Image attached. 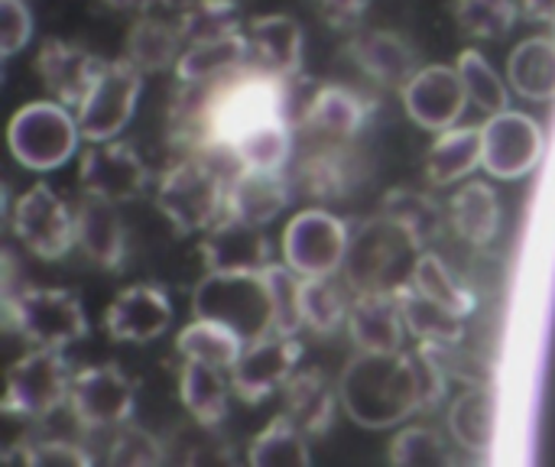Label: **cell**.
Returning a JSON list of instances; mask_svg holds the SVG:
<instances>
[{
    "mask_svg": "<svg viewBox=\"0 0 555 467\" xmlns=\"http://www.w3.org/2000/svg\"><path fill=\"white\" fill-rule=\"evenodd\" d=\"M78 140H81L78 117H72V107L52 98L23 104L7 130L13 159L33 172H49L65 166L75 156Z\"/></svg>",
    "mask_w": 555,
    "mask_h": 467,
    "instance_id": "8992f818",
    "label": "cell"
},
{
    "mask_svg": "<svg viewBox=\"0 0 555 467\" xmlns=\"http://www.w3.org/2000/svg\"><path fill=\"white\" fill-rule=\"evenodd\" d=\"M33 36V13L26 0H0V49L3 55H16Z\"/></svg>",
    "mask_w": 555,
    "mask_h": 467,
    "instance_id": "f907efd6",
    "label": "cell"
},
{
    "mask_svg": "<svg viewBox=\"0 0 555 467\" xmlns=\"http://www.w3.org/2000/svg\"><path fill=\"white\" fill-rule=\"evenodd\" d=\"M306 176V192L319 195V198H338L348 192V185H354V172H351V159L345 153V143H332L328 150H319L315 156H309V163L302 166Z\"/></svg>",
    "mask_w": 555,
    "mask_h": 467,
    "instance_id": "f6af8a7d",
    "label": "cell"
},
{
    "mask_svg": "<svg viewBox=\"0 0 555 467\" xmlns=\"http://www.w3.org/2000/svg\"><path fill=\"white\" fill-rule=\"evenodd\" d=\"M478 166H485L481 127L455 124L436 133V143L429 146V156H426V179L433 185H455L468 179Z\"/></svg>",
    "mask_w": 555,
    "mask_h": 467,
    "instance_id": "83f0119b",
    "label": "cell"
},
{
    "mask_svg": "<svg viewBox=\"0 0 555 467\" xmlns=\"http://www.w3.org/2000/svg\"><path fill=\"white\" fill-rule=\"evenodd\" d=\"M410 283H413L423 296L436 299L439 306H446L449 312H455V315H462V319H468V315L475 312V296H472V289L462 286L459 276L449 270V263H446L439 254H433V250H423V254H420Z\"/></svg>",
    "mask_w": 555,
    "mask_h": 467,
    "instance_id": "f35d334b",
    "label": "cell"
},
{
    "mask_svg": "<svg viewBox=\"0 0 555 467\" xmlns=\"http://www.w3.org/2000/svg\"><path fill=\"white\" fill-rule=\"evenodd\" d=\"M517 3L527 20H537V23L555 20V0H517Z\"/></svg>",
    "mask_w": 555,
    "mask_h": 467,
    "instance_id": "f5cc1de1",
    "label": "cell"
},
{
    "mask_svg": "<svg viewBox=\"0 0 555 467\" xmlns=\"http://www.w3.org/2000/svg\"><path fill=\"white\" fill-rule=\"evenodd\" d=\"M247 462L254 467H309L312 465L309 436L286 413L273 416L270 426L250 442Z\"/></svg>",
    "mask_w": 555,
    "mask_h": 467,
    "instance_id": "8d00e7d4",
    "label": "cell"
},
{
    "mask_svg": "<svg viewBox=\"0 0 555 467\" xmlns=\"http://www.w3.org/2000/svg\"><path fill=\"white\" fill-rule=\"evenodd\" d=\"M481 146H485V169L501 182H514L540 166L546 140L530 114L507 107L481 124Z\"/></svg>",
    "mask_w": 555,
    "mask_h": 467,
    "instance_id": "8fae6325",
    "label": "cell"
},
{
    "mask_svg": "<svg viewBox=\"0 0 555 467\" xmlns=\"http://www.w3.org/2000/svg\"><path fill=\"white\" fill-rule=\"evenodd\" d=\"M72 371L59 348H36L23 354L7 371L3 416L13 419H46L55 410L68 406Z\"/></svg>",
    "mask_w": 555,
    "mask_h": 467,
    "instance_id": "ba28073f",
    "label": "cell"
},
{
    "mask_svg": "<svg viewBox=\"0 0 555 467\" xmlns=\"http://www.w3.org/2000/svg\"><path fill=\"white\" fill-rule=\"evenodd\" d=\"M400 94L410 120L429 133L455 127L468 107V91L462 85L459 68L452 65H423Z\"/></svg>",
    "mask_w": 555,
    "mask_h": 467,
    "instance_id": "2e32d148",
    "label": "cell"
},
{
    "mask_svg": "<svg viewBox=\"0 0 555 467\" xmlns=\"http://www.w3.org/2000/svg\"><path fill=\"white\" fill-rule=\"evenodd\" d=\"M13 234L39 260H62L75 247V211L46 182H36L13 205Z\"/></svg>",
    "mask_w": 555,
    "mask_h": 467,
    "instance_id": "7c38bea8",
    "label": "cell"
},
{
    "mask_svg": "<svg viewBox=\"0 0 555 467\" xmlns=\"http://www.w3.org/2000/svg\"><path fill=\"white\" fill-rule=\"evenodd\" d=\"M286 81L247 62L244 68L208 85V104L202 114V140L205 146L231 150L270 120L286 117Z\"/></svg>",
    "mask_w": 555,
    "mask_h": 467,
    "instance_id": "7a4b0ae2",
    "label": "cell"
},
{
    "mask_svg": "<svg viewBox=\"0 0 555 467\" xmlns=\"http://www.w3.org/2000/svg\"><path fill=\"white\" fill-rule=\"evenodd\" d=\"M400 309H403V322L406 332L420 341V345H439V348H452L465 338V319L449 312L446 306H439L436 299L423 296L413 283L397 289Z\"/></svg>",
    "mask_w": 555,
    "mask_h": 467,
    "instance_id": "1f68e13d",
    "label": "cell"
},
{
    "mask_svg": "<svg viewBox=\"0 0 555 467\" xmlns=\"http://www.w3.org/2000/svg\"><path fill=\"white\" fill-rule=\"evenodd\" d=\"M289 205V179L283 169H237L228 179L224 215L241 218L247 224H270Z\"/></svg>",
    "mask_w": 555,
    "mask_h": 467,
    "instance_id": "603a6c76",
    "label": "cell"
},
{
    "mask_svg": "<svg viewBox=\"0 0 555 467\" xmlns=\"http://www.w3.org/2000/svg\"><path fill=\"white\" fill-rule=\"evenodd\" d=\"M20 458L23 465L36 467H88L91 465V455L78 445V442H68V439H42V442H33V445H16L3 455V462H13Z\"/></svg>",
    "mask_w": 555,
    "mask_h": 467,
    "instance_id": "c3c4849f",
    "label": "cell"
},
{
    "mask_svg": "<svg viewBox=\"0 0 555 467\" xmlns=\"http://www.w3.org/2000/svg\"><path fill=\"white\" fill-rule=\"evenodd\" d=\"M442 351L439 345H416L413 351V364H416V380H420V393H423V410H433L442 403L446 397V364H442Z\"/></svg>",
    "mask_w": 555,
    "mask_h": 467,
    "instance_id": "681fc988",
    "label": "cell"
},
{
    "mask_svg": "<svg viewBox=\"0 0 555 467\" xmlns=\"http://www.w3.org/2000/svg\"><path fill=\"white\" fill-rule=\"evenodd\" d=\"M351 228L325 208H306L283 231V260L299 276H335L345 267Z\"/></svg>",
    "mask_w": 555,
    "mask_h": 467,
    "instance_id": "9c48e42d",
    "label": "cell"
},
{
    "mask_svg": "<svg viewBox=\"0 0 555 467\" xmlns=\"http://www.w3.org/2000/svg\"><path fill=\"white\" fill-rule=\"evenodd\" d=\"M420 254L423 250L413 244V237L387 215L367 218L351 234L341 267L345 286H351L354 293H397L413 280Z\"/></svg>",
    "mask_w": 555,
    "mask_h": 467,
    "instance_id": "3957f363",
    "label": "cell"
},
{
    "mask_svg": "<svg viewBox=\"0 0 555 467\" xmlns=\"http://www.w3.org/2000/svg\"><path fill=\"white\" fill-rule=\"evenodd\" d=\"M449 224L472 247H488L501 231V198L491 182H465L449 202Z\"/></svg>",
    "mask_w": 555,
    "mask_h": 467,
    "instance_id": "f1b7e54d",
    "label": "cell"
},
{
    "mask_svg": "<svg viewBox=\"0 0 555 467\" xmlns=\"http://www.w3.org/2000/svg\"><path fill=\"white\" fill-rule=\"evenodd\" d=\"M163 462H166V452H163L159 439L130 423L120 426V432L111 445V455H107V465L114 467H153Z\"/></svg>",
    "mask_w": 555,
    "mask_h": 467,
    "instance_id": "7dc6e473",
    "label": "cell"
},
{
    "mask_svg": "<svg viewBox=\"0 0 555 467\" xmlns=\"http://www.w3.org/2000/svg\"><path fill=\"white\" fill-rule=\"evenodd\" d=\"M289 153H293L289 117L270 120V124L257 127L254 133H247V137L231 150L237 169H283L286 159H289Z\"/></svg>",
    "mask_w": 555,
    "mask_h": 467,
    "instance_id": "ab89813d",
    "label": "cell"
},
{
    "mask_svg": "<svg viewBox=\"0 0 555 467\" xmlns=\"http://www.w3.org/2000/svg\"><path fill=\"white\" fill-rule=\"evenodd\" d=\"M140 91H143V72L133 62H127V59L104 62L88 98L78 107L81 140H88V143L114 140L130 124Z\"/></svg>",
    "mask_w": 555,
    "mask_h": 467,
    "instance_id": "30bf717a",
    "label": "cell"
},
{
    "mask_svg": "<svg viewBox=\"0 0 555 467\" xmlns=\"http://www.w3.org/2000/svg\"><path fill=\"white\" fill-rule=\"evenodd\" d=\"M348 335L358 351L397 354L403 351V309L397 293H354L348 312Z\"/></svg>",
    "mask_w": 555,
    "mask_h": 467,
    "instance_id": "ffe728a7",
    "label": "cell"
},
{
    "mask_svg": "<svg viewBox=\"0 0 555 467\" xmlns=\"http://www.w3.org/2000/svg\"><path fill=\"white\" fill-rule=\"evenodd\" d=\"M68 410L78 429H120L133 416V384L117 364L85 367L72 377Z\"/></svg>",
    "mask_w": 555,
    "mask_h": 467,
    "instance_id": "4fadbf2b",
    "label": "cell"
},
{
    "mask_svg": "<svg viewBox=\"0 0 555 467\" xmlns=\"http://www.w3.org/2000/svg\"><path fill=\"white\" fill-rule=\"evenodd\" d=\"M228 371H218L202 361H185L182 377H179V400L185 413L202 426L215 429L228 416V400H231V380H224Z\"/></svg>",
    "mask_w": 555,
    "mask_h": 467,
    "instance_id": "f546056e",
    "label": "cell"
},
{
    "mask_svg": "<svg viewBox=\"0 0 555 467\" xmlns=\"http://www.w3.org/2000/svg\"><path fill=\"white\" fill-rule=\"evenodd\" d=\"M114 10H124V13H146L156 0H107Z\"/></svg>",
    "mask_w": 555,
    "mask_h": 467,
    "instance_id": "db71d44e",
    "label": "cell"
},
{
    "mask_svg": "<svg viewBox=\"0 0 555 467\" xmlns=\"http://www.w3.org/2000/svg\"><path fill=\"white\" fill-rule=\"evenodd\" d=\"M390 465L397 467H442L452 465V455L439 432L426 426L403 429L390 445Z\"/></svg>",
    "mask_w": 555,
    "mask_h": 467,
    "instance_id": "bcb514c9",
    "label": "cell"
},
{
    "mask_svg": "<svg viewBox=\"0 0 555 467\" xmlns=\"http://www.w3.org/2000/svg\"><path fill=\"white\" fill-rule=\"evenodd\" d=\"M244 345L247 341L234 328H228L221 322H211V319H195L176 338V351L185 361H202V364H211V367L228 371V374L237 364Z\"/></svg>",
    "mask_w": 555,
    "mask_h": 467,
    "instance_id": "d590c367",
    "label": "cell"
},
{
    "mask_svg": "<svg viewBox=\"0 0 555 467\" xmlns=\"http://www.w3.org/2000/svg\"><path fill=\"white\" fill-rule=\"evenodd\" d=\"M159 3H166V7H172L176 13H182V10H189V7H195V3H202V0H159Z\"/></svg>",
    "mask_w": 555,
    "mask_h": 467,
    "instance_id": "11a10c76",
    "label": "cell"
},
{
    "mask_svg": "<svg viewBox=\"0 0 555 467\" xmlns=\"http://www.w3.org/2000/svg\"><path fill=\"white\" fill-rule=\"evenodd\" d=\"M380 215H387L393 224H400L420 250H426L433 241H439V234L446 231V221H449V211L433 195L410 189V185L390 189Z\"/></svg>",
    "mask_w": 555,
    "mask_h": 467,
    "instance_id": "836d02e7",
    "label": "cell"
},
{
    "mask_svg": "<svg viewBox=\"0 0 555 467\" xmlns=\"http://www.w3.org/2000/svg\"><path fill=\"white\" fill-rule=\"evenodd\" d=\"M182 49H185V42H182V33L176 23H166L156 16H140L127 33L124 59L133 62L143 75H150V72H163V68L176 65Z\"/></svg>",
    "mask_w": 555,
    "mask_h": 467,
    "instance_id": "e575fe53",
    "label": "cell"
},
{
    "mask_svg": "<svg viewBox=\"0 0 555 467\" xmlns=\"http://www.w3.org/2000/svg\"><path fill=\"white\" fill-rule=\"evenodd\" d=\"M202 260L211 273H263L270 260V244L263 228L224 215L202 237Z\"/></svg>",
    "mask_w": 555,
    "mask_h": 467,
    "instance_id": "d6986e66",
    "label": "cell"
},
{
    "mask_svg": "<svg viewBox=\"0 0 555 467\" xmlns=\"http://www.w3.org/2000/svg\"><path fill=\"white\" fill-rule=\"evenodd\" d=\"M338 400H341L338 390L328 384V377L322 371H296L283 384V413L309 439H319L332 429Z\"/></svg>",
    "mask_w": 555,
    "mask_h": 467,
    "instance_id": "484cf974",
    "label": "cell"
},
{
    "mask_svg": "<svg viewBox=\"0 0 555 467\" xmlns=\"http://www.w3.org/2000/svg\"><path fill=\"white\" fill-rule=\"evenodd\" d=\"M507 78L527 101L555 98V36H530L507 59Z\"/></svg>",
    "mask_w": 555,
    "mask_h": 467,
    "instance_id": "d6a6232c",
    "label": "cell"
},
{
    "mask_svg": "<svg viewBox=\"0 0 555 467\" xmlns=\"http://www.w3.org/2000/svg\"><path fill=\"white\" fill-rule=\"evenodd\" d=\"M455 68H459V75H462V85H465V91H468V101H472L478 111H485L488 117L507 111L511 94H507V88H504L498 68H494L478 49H465V52L459 55Z\"/></svg>",
    "mask_w": 555,
    "mask_h": 467,
    "instance_id": "b9f144b4",
    "label": "cell"
},
{
    "mask_svg": "<svg viewBox=\"0 0 555 467\" xmlns=\"http://www.w3.org/2000/svg\"><path fill=\"white\" fill-rule=\"evenodd\" d=\"M228 179L208 159H182L163 172L156 205L179 234H202L224 218Z\"/></svg>",
    "mask_w": 555,
    "mask_h": 467,
    "instance_id": "5b68a950",
    "label": "cell"
},
{
    "mask_svg": "<svg viewBox=\"0 0 555 467\" xmlns=\"http://www.w3.org/2000/svg\"><path fill=\"white\" fill-rule=\"evenodd\" d=\"M247 62H250V42H247V29H244V33H231L221 39H205V42L185 46L176 62V75L182 85H211V81L244 68Z\"/></svg>",
    "mask_w": 555,
    "mask_h": 467,
    "instance_id": "4316f807",
    "label": "cell"
},
{
    "mask_svg": "<svg viewBox=\"0 0 555 467\" xmlns=\"http://www.w3.org/2000/svg\"><path fill=\"white\" fill-rule=\"evenodd\" d=\"M250 62L270 75L296 78L302 72V26L286 13H267L247 23Z\"/></svg>",
    "mask_w": 555,
    "mask_h": 467,
    "instance_id": "cb8c5ba5",
    "label": "cell"
},
{
    "mask_svg": "<svg viewBox=\"0 0 555 467\" xmlns=\"http://www.w3.org/2000/svg\"><path fill=\"white\" fill-rule=\"evenodd\" d=\"M553 23H555V20H553Z\"/></svg>",
    "mask_w": 555,
    "mask_h": 467,
    "instance_id": "6f0895ef",
    "label": "cell"
},
{
    "mask_svg": "<svg viewBox=\"0 0 555 467\" xmlns=\"http://www.w3.org/2000/svg\"><path fill=\"white\" fill-rule=\"evenodd\" d=\"M345 413L364 429H390L423 410L413 351L367 354L358 351L338 380Z\"/></svg>",
    "mask_w": 555,
    "mask_h": 467,
    "instance_id": "6da1fadb",
    "label": "cell"
},
{
    "mask_svg": "<svg viewBox=\"0 0 555 467\" xmlns=\"http://www.w3.org/2000/svg\"><path fill=\"white\" fill-rule=\"evenodd\" d=\"M348 52L367 78H374L377 85L397 88V91H403L410 85V78L423 68L420 52L400 33H390V29L358 33L348 42Z\"/></svg>",
    "mask_w": 555,
    "mask_h": 467,
    "instance_id": "44dd1931",
    "label": "cell"
},
{
    "mask_svg": "<svg viewBox=\"0 0 555 467\" xmlns=\"http://www.w3.org/2000/svg\"><path fill=\"white\" fill-rule=\"evenodd\" d=\"M449 432L459 449L472 455H488L498 436V400L488 387L465 390L449 410Z\"/></svg>",
    "mask_w": 555,
    "mask_h": 467,
    "instance_id": "4dcf8cb0",
    "label": "cell"
},
{
    "mask_svg": "<svg viewBox=\"0 0 555 467\" xmlns=\"http://www.w3.org/2000/svg\"><path fill=\"white\" fill-rule=\"evenodd\" d=\"M517 0H455V23L475 39H501L514 29Z\"/></svg>",
    "mask_w": 555,
    "mask_h": 467,
    "instance_id": "ee69618b",
    "label": "cell"
},
{
    "mask_svg": "<svg viewBox=\"0 0 555 467\" xmlns=\"http://www.w3.org/2000/svg\"><path fill=\"white\" fill-rule=\"evenodd\" d=\"M241 3H247V0H241Z\"/></svg>",
    "mask_w": 555,
    "mask_h": 467,
    "instance_id": "9f6ffc18",
    "label": "cell"
},
{
    "mask_svg": "<svg viewBox=\"0 0 555 467\" xmlns=\"http://www.w3.org/2000/svg\"><path fill=\"white\" fill-rule=\"evenodd\" d=\"M299 358H302V341L296 335L270 332L263 338L247 341L237 364L231 367L234 397H241L244 403L267 400L273 390H283V384L296 374Z\"/></svg>",
    "mask_w": 555,
    "mask_h": 467,
    "instance_id": "5bb4252c",
    "label": "cell"
},
{
    "mask_svg": "<svg viewBox=\"0 0 555 467\" xmlns=\"http://www.w3.org/2000/svg\"><path fill=\"white\" fill-rule=\"evenodd\" d=\"M312 3H315V13L332 29H358L371 7V0H312Z\"/></svg>",
    "mask_w": 555,
    "mask_h": 467,
    "instance_id": "816d5d0a",
    "label": "cell"
},
{
    "mask_svg": "<svg viewBox=\"0 0 555 467\" xmlns=\"http://www.w3.org/2000/svg\"><path fill=\"white\" fill-rule=\"evenodd\" d=\"M195 319L234 328L244 341L273 332V302L263 273H205L192 293Z\"/></svg>",
    "mask_w": 555,
    "mask_h": 467,
    "instance_id": "277c9868",
    "label": "cell"
},
{
    "mask_svg": "<svg viewBox=\"0 0 555 467\" xmlns=\"http://www.w3.org/2000/svg\"><path fill=\"white\" fill-rule=\"evenodd\" d=\"M75 244L101 270H120L127 257V231L117 202L85 195L75 211Z\"/></svg>",
    "mask_w": 555,
    "mask_h": 467,
    "instance_id": "7402d4cb",
    "label": "cell"
},
{
    "mask_svg": "<svg viewBox=\"0 0 555 467\" xmlns=\"http://www.w3.org/2000/svg\"><path fill=\"white\" fill-rule=\"evenodd\" d=\"M302 120L312 133L332 143H351L367 124V101L348 85H322L312 94Z\"/></svg>",
    "mask_w": 555,
    "mask_h": 467,
    "instance_id": "d4e9b609",
    "label": "cell"
},
{
    "mask_svg": "<svg viewBox=\"0 0 555 467\" xmlns=\"http://www.w3.org/2000/svg\"><path fill=\"white\" fill-rule=\"evenodd\" d=\"M146 166L137 156V150L130 143H117V140H101L91 143L81 153L78 163V182L85 195H98L107 202H130L146 189Z\"/></svg>",
    "mask_w": 555,
    "mask_h": 467,
    "instance_id": "9a60e30c",
    "label": "cell"
},
{
    "mask_svg": "<svg viewBox=\"0 0 555 467\" xmlns=\"http://www.w3.org/2000/svg\"><path fill=\"white\" fill-rule=\"evenodd\" d=\"M270 302H273V332L280 335H299L306 328L302 322V276L289 270L286 263H270L263 270Z\"/></svg>",
    "mask_w": 555,
    "mask_h": 467,
    "instance_id": "7bdbcfd3",
    "label": "cell"
},
{
    "mask_svg": "<svg viewBox=\"0 0 555 467\" xmlns=\"http://www.w3.org/2000/svg\"><path fill=\"white\" fill-rule=\"evenodd\" d=\"M172 325V302L163 286L156 283H137L114 296L104 315V328L111 341L127 345H146L169 332Z\"/></svg>",
    "mask_w": 555,
    "mask_h": 467,
    "instance_id": "e0dca14e",
    "label": "cell"
},
{
    "mask_svg": "<svg viewBox=\"0 0 555 467\" xmlns=\"http://www.w3.org/2000/svg\"><path fill=\"white\" fill-rule=\"evenodd\" d=\"M7 325L33 348H59L88 335L85 306L68 289H20L7 296Z\"/></svg>",
    "mask_w": 555,
    "mask_h": 467,
    "instance_id": "52a82bcc",
    "label": "cell"
},
{
    "mask_svg": "<svg viewBox=\"0 0 555 467\" xmlns=\"http://www.w3.org/2000/svg\"><path fill=\"white\" fill-rule=\"evenodd\" d=\"M101 68H104V62L98 55H91L88 49L65 42V39H46L36 55V75H39L42 88L49 91V98L65 107H75V111L88 98Z\"/></svg>",
    "mask_w": 555,
    "mask_h": 467,
    "instance_id": "ac0fdd59",
    "label": "cell"
},
{
    "mask_svg": "<svg viewBox=\"0 0 555 467\" xmlns=\"http://www.w3.org/2000/svg\"><path fill=\"white\" fill-rule=\"evenodd\" d=\"M176 26H179L185 46L244 33L241 29V0H202L189 10H182Z\"/></svg>",
    "mask_w": 555,
    "mask_h": 467,
    "instance_id": "60d3db41",
    "label": "cell"
},
{
    "mask_svg": "<svg viewBox=\"0 0 555 467\" xmlns=\"http://www.w3.org/2000/svg\"><path fill=\"white\" fill-rule=\"evenodd\" d=\"M351 302L332 276H302V322L309 332L328 338L348 325Z\"/></svg>",
    "mask_w": 555,
    "mask_h": 467,
    "instance_id": "74e56055",
    "label": "cell"
}]
</instances>
